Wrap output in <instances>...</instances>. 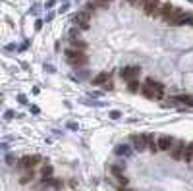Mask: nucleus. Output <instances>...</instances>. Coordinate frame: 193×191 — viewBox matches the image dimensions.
I'll list each match as a JSON object with an SVG mask.
<instances>
[{
	"instance_id": "1",
	"label": "nucleus",
	"mask_w": 193,
	"mask_h": 191,
	"mask_svg": "<svg viewBox=\"0 0 193 191\" xmlns=\"http://www.w3.org/2000/svg\"><path fill=\"white\" fill-rule=\"evenodd\" d=\"M141 93L145 95L147 98H162V93H164V85L162 83H156L153 79H147V83L141 87Z\"/></svg>"
},
{
	"instance_id": "2",
	"label": "nucleus",
	"mask_w": 193,
	"mask_h": 191,
	"mask_svg": "<svg viewBox=\"0 0 193 191\" xmlns=\"http://www.w3.org/2000/svg\"><path fill=\"white\" fill-rule=\"evenodd\" d=\"M66 60H68L72 66L79 68V66L87 64V54L81 52V50H75V48H70V50H66Z\"/></svg>"
},
{
	"instance_id": "3",
	"label": "nucleus",
	"mask_w": 193,
	"mask_h": 191,
	"mask_svg": "<svg viewBox=\"0 0 193 191\" xmlns=\"http://www.w3.org/2000/svg\"><path fill=\"white\" fill-rule=\"evenodd\" d=\"M178 12H180V10L176 8L174 4H170V2H166V4H162V6H160V10H158V14H160L162 18H164V21H168L170 18H174V16L178 14Z\"/></svg>"
},
{
	"instance_id": "4",
	"label": "nucleus",
	"mask_w": 193,
	"mask_h": 191,
	"mask_svg": "<svg viewBox=\"0 0 193 191\" xmlns=\"http://www.w3.org/2000/svg\"><path fill=\"white\" fill-rule=\"evenodd\" d=\"M139 74H141V68H137V66H128V68H124L120 71L122 79H126V81H133Z\"/></svg>"
},
{
	"instance_id": "5",
	"label": "nucleus",
	"mask_w": 193,
	"mask_h": 191,
	"mask_svg": "<svg viewBox=\"0 0 193 191\" xmlns=\"http://www.w3.org/2000/svg\"><path fill=\"white\" fill-rule=\"evenodd\" d=\"M39 162H41V156H39V154H33V156H23V158L18 162V166H19V168H25V170H29V168L37 166Z\"/></svg>"
},
{
	"instance_id": "6",
	"label": "nucleus",
	"mask_w": 193,
	"mask_h": 191,
	"mask_svg": "<svg viewBox=\"0 0 193 191\" xmlns=\"http://www.w3.org/2000/svg\"><path fill=\"white\" fill-rule=\"evenodd\" d=\"M189 19H191V16L180 10V12L174 16V18L168 19V23H170V25H184V23H189Z\"/></svg>"
},
{
	"instance_id": "7",
	"label": "nucleus",
	"mask_w": 193,
	"mask_h": 191,
	"mask_svg": "<svg viewBox=\"0 0 193 191\" xmlns=\"http://www.w3.org/2000/svg\"><path fill=\"white\" fill-rule=\"evenodd\" d=\"M74 21H75V23H79L83 29H89L87 21H91V12H77V14L74 16Z\"/></svg>"
},
{
	"instance_id": "8",
	"label": "nucleus",
	"mask_w": 193,
	"mask_h": 191,
	"mask_svg": "<svg viewBox=\"0 0 193 191\" xmlns=\"http://www.w3.org/2000/svg\"><path fill=\"white\" fill-rule=\"evenodd\" d=\"M184 149H185L184 143H174V145H172V149H170L172 158H174V160H182V158H184Z\"/></svg>"
},
{
	"instance_id": "9",
	"label": "nucleus",
	"mask_w": 193,
	"mask_h": 191,
	"mask_svg": "<svg viewBox=\"0 0 193 191\" xmlns=\"http://www.w3.org/2000/svg\"><path fill=\"white\" fill-rule=\"evenodd\" d=\"M158 149L160 151H170L172 149V145H174V139H172L170 135H162V137H158Z\"/></svg>"
},
{
	"instance_id": "10",
	"label": "nucleus",
	"mask_w": 193,
	"mask_h": 191,
	"mask_svg": "<svg viewBox=\"0 0 193 191\" xmlns=\"http://www.w3.org/2000/svg\"><path fill=\"white\" fill-rule=\"evenodd\" d=\"M143 8H145V14L147 16H155V14H158L160 6H158V0H147V4Z\"/></svg>"
},
{
	"instance_id": "11",
	"label": "nucleus",
	"mask_w": 193,
	"mask_h": 191,
	"mask_svg": "<svg viewBox=\"0 0 193 191\" xmlns=\"http://www.w3.org/2000/svg\"><path fill=\"white\" fill-rule=\"evenodd\" d=\"M131 143L137 151H143L147 147V135H131Z\"/></svg>"
},
{
	"instance_id": "12",
	"label": "nucleus",
	"mask_w": 193,
	"mask_h": 191,
	"mask_svg": "<svg viewBox=\"0 0 193 191\" xmlns=\"http://www.w3.org/2000/svg\"><path fill=\"white\" fill-rule=\"evenodd\" d=\"M182 160H185V162H193V143L185 145V149H184V158H182Z\"/></svg>"
},
{
	"instance_id": "13",
	"label": "nucleus",
	"mask_w": 193,
	"mask_h": 191,
	"mask_svg": "<svg viewBox=\"0 0 193 191\" xmlns=\"http://www.w3.org/2000/svg\"><path fill=\"white\" fill-rule=\"evenodd\" d=\"M114 153L118 154V156H128V154L131 153V149H129V145H118L114 149Z\"/></svg>"
},
{
	"instance_id": "14",
	"label": "nucleus",
	"mask_w": 193,
	"mask_h": 191,
	"mask_svg": "<svg viewBox=\"0 0 193 191\" xmlns=\"http://www.w3.org/2000/svg\"><path fill=\"white\" fill-rule=\"evenodd\" d=\"M106 81H108V74H106V71H102V74L93 77V85H104Z\"/></svg>"
},
{
	"instance_id": "15",
	"label": "nucleus",
	"mask_w": 193,
	"mask_h": 191,
	"mask_svg": "<svg viewBox=\"0 0 193 191\" xmlns=\"http://www.w3.org/2000/svg\"><path fill=\"white\" fill-rule=\"evenodd\" d=\"M147 149L151 151V153H156V151H160V149H158V143L153 139V135H147Z\"/></svg>"
},
{
	"instance_id": "16",
	"label": "nucleus",
	"mask_w": 193,
	"mask_h": 191,
	"mask_svg": "<svg viewBox=\"0 0 193 191\" xmlns=\"http://www.w3.org/2000/svg\"><path fill=\"white\" fill-rule=\"evenodd\" d=\"M72 47L74 48H87V42H83V41H79V39H72Z\"/></svg>"
},
{
	"instance_id": "17",
	"label": "nucleus",
	"mask_w": 193,
	"mask_h": 191,
	"mask_svg": "<svg viewBox=\"0 0 193 191\" xmlns=\"http://www.w3.org/2000/svg\"><path fill=\"white\" fill-rule=\"evenodd\" d=\"M129 6H133V8H139V6H145L147 4V0H128Z\"/></svg>"
},
{
	"instance_id": "18",
	"label": "nucleus",
	"mask_w": 193,
	"mask_h": 191,
	"mask_svg": "<svg viewBox=\"0 0 193 191\" xmlns=\"http://www.w3.org/2000/svg\"><path fill=\"white\" fill-rule=\"evenodd\" d=\"M129 91H131V93H137V91H139V83H137V81H129Z\"/></svg>"
},
{
	"instance_id": "19",
	"label": "nucleus",
	"mask_w": 193,
	"mask_h": 191,
	"mask_svg": "<svg viewBox=\"0 0 193 191\" xmlns=\"http://www.w3.org/2000/svg\"><path fill=\"white\" fill-rule=\"evenodd\" d=\"M178 100H182V103H187L189 106H193V97H176Z\"/></svg>"
},
{
	"instance_id": "20",
	"label": "nucleus",
	"mask_w": 193,
	"mask_h": 191,
	"mask_svg": "<svg viewBox=\"0 0 193 191\" xmlns=\"http://www.w3.org/2000/svg\"><path fill=\"white\" fill-rule=\"evenodd\" d=\"M108 114H110V118H112V120H118V118L122 116V112H120V110H110Z\"/></svg>"
},
{
	"instance_id": "21",
	"label": "nucleus",
	"mask_w": 193,
	"mask_h": 191,
	"mask_svg": "<svg viewBox=\"0 0 193 191\" xmlns=\"http://www.w3.org/2000/svg\"><path fill=\"white\" fill-rule=\"evenodd\" d=\"M50 174H52V166H45V170H43V176H45V180H46V178H50Z\"/></svg>"
},
{
	"instance_id": "22",
	"label": "nucleus",
	"mask_w": 193,
	"mask_h": 191,
	"mask_svg": "<svg viewBox=\"0 0 193 191\" xmlns=\"http://www.w3.org/2000/svg\"><path fill=\"white\" fill-rule=\"evenodd\" d=\"M66 127H68V129H79V126H77V122H68V124H66Z\"/></svg>"
},
{
	"instance_id": "23",
	"label": "nucleus",
	"mask_w": 193,
	"mask_h": 191,
	"mask_svg": "<svg viewBox=\"0 0 193 191\" xmlns=\"http://www.w3.org/2000/svg\"><path fill=\"white\" fill-rule=\"evenodd\" d=\"M18 103L19 104H27V97H25V95H18Z\"/></svg>"
},
{
	"instance_id": "24",
	"label": "nucleus",
	"mask_w": 193,
	"mask_h": 191,
	"mask_svg": "<svg viewBox=\"0 0 193 191\" xmlns=\"http://www.w3.org/2000/svg\"><path fill=\"white\" fill-rule=\"evenodd\" d=\"M6 162H8V164H14L16 162V156H14V154H6Z\"/></svg>"
},
{
	"instance_id": "25",
	"label": "nucleus",
	"mask_w": 193,
	"mask_h": 191,
	"mask_svg": "<svg viewBox=\"0 0 193 191\" xmlns=\"http://www.w3.org/2000/svg\"><path fill=\"white\" fill-rule=\"evenodd\" d=\"M35 29H37V31L43 29V19H37V21H35Z\"/></svg>"
},
{
	"instance_id": "26",
	"label": "nucleus",
	"mask_w": 193,
	"mask_h": 191,
	"mask_svg": "<svg viewBox=\"0 0 193 191\" xmlns=\"http://www.w3.org/2000/svg\"><path fill=\"white\" fill-rule=\"evenodd\" d=\"M4 118H6V120H12V118H14V112H12V110H6Z\"/></svg>"
},
{
	"instance_id": "27",
	"label": "nucleus",
	"mask_w": 193,
	"mask_h": 191,
	"mask_svg": "<svg viewBox=\"0 0 193 191\" xmlns=\"http://www.w3.org/2000/svg\"><path fill=\"white\" fill-rule=\"evenodd\" d=\"M54 4H56V0H46V10H50Z\"/></svg>"
},
{
	"instance_id": "28",
	"label": "nucleus",
	"mask_w": 193,
	"mask_h": 191,
	"mask_svg": "<svg viewBox=\"0 0 193 191\" xmlns=\"http://www.w3.org/2000/svg\"><path fill=\"white\" fill-rule=\"evenodd\" d=\"M68 8H70L68 4H62V6H60V10H58V12H60V14H64V12H68Z\"/></svg>"
},
{
	"instance_id": "29",
	"label": "nucleus",
	"mask_w": 193,
	"mask_h": 191,
	"mask_svg": "<svg viewBox=\"0 0 193 191\" xmlns=\"http://www.w3.org/2000/svg\"><path fill=\"white\" fill-rule=\"evenodd\" d=\"M97 2H99V6H108L110 0H97Z\"/></svg>"
},
{
	"instance_id": "30",
	"label": "nucleus",
	"mask_w": 193,
	"mask_h": 191,
	"mask_svg": "<svg viewBox=\"0 0 193 191\" xmlns=\"http://www.w3.org/2000/svg\"><path fill=\"white\" fill-rule=\"evenodd\" d=\"M45 70H46V71H50V74H52V71H54V66H50V64H46V66H45Z\"/></svg>"
},
{
	"instance_id": "31",
	"label": "nucleus",
	"mask_w": 193,
	"mask_h": 191,
	"mask_svg": "<svg viewBox=\"0 0 193 191\" xmlns=\"http://www.w3.org/2000/svg\"><path fill=\"white\" fill-rule=\"evenodd\" d=\"M77 75H79V77H87V75H89V71H87V70H83V71H79Z\"/></svg>"
},
{
	"instance_id": "32",
	"label": "nucleus",
	"mask_w": 193,
	"mask_h": 191,
	"mask_svg": "<svg viewBox=\"0 0 193 191\" xmlns=\"http://www.w3.org/2000/svg\"><path fill=\"white\" fill-rule=\"evenodd\" d=\"M112 87H114V85H112V81L108 79V81H106V83H104V89H112Z\"/></svg>"
},
{
	"instance_id": "33",
	"label": "nucleus",
	"mask_w": 193,
	"mask_h": 191,
	"mask_svg": "<svg viewBox=\"0 0 193 191\" xmlns=\"http://www.w3.org/2000/svg\"><path fill=\"white\" fill-rule=\"evenodd\" d=\"M31 112L33 114H39V106H31Z\"/></svg>"
},
{
	"instance_id": "34",
	"label": "nucleus",
	"mask_w": 193,
	"mask_h": 191,
	"mask_svg": "<svg viewBox=\"0 0 193 191\" xmlns=\"http://www.w3.org/2000/svg\"><path fill=\"white\" fill-rule=\"evenodd\" d=\"M120 191H133V189H120Z\"/></svg>"
}]
</instances>
